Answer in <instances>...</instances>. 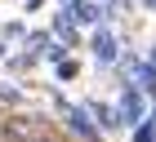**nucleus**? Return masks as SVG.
<instances>
[{
    "label": "nucleus",
    "instance_id": "nucleus-2",
    "mask_svg": "<svg viewBox=\"0 0 156 142\" xmlns=\"http://www.w3.org/2000/svg\"><path fill=\"white\" fill-rule=\"evenodd\" d=\"M40 138H49L45 116H13V120H5V142H40Z\"/></svg>",
    "mask_w": 156,
    "mask_h": 142
},
{
    "label": "nucleus",
    "instance_id": "nucleus-10",
    "mask_svg": "<svg viewBox=\"0 0 156 142\" xmlns=\"http://www.w3.org/2000/svg\"><path fill=\"white\" fill-rule=\"evenodd\" d=\"M134 142H156V124H152V120H147V124H138V129H134Z\"/></svg>",
    "mask_w": 156,
    "mask_h": 142
},
{
    "label": "nucleus",
    "instance_id": "nucleus-9",
    "mask_svg": "<svg viewBox=\"0 0 156 142\" xmlns=\"http://www.w3.org/2000/svg\"><path fill=\"white\" fill-rule=\"evenodd\" d=\"M0 102L18 106V102H23V89H13V84H0Z\"/></svg>",
    "mask_w": 156,
    "mask_h": 142
},
{
    "label": "nucleus",
    "instance_id": "nucleus-13",
    "mask_svg": "<svg viewBox=\"0 0 156 142\" xmlns=\"http://www.w3.org/2000/svg\"><path fill=\"white\" fill-rule=\"evenodd\" d=\"M23 5H27V13H36L40 5H45V0H23Z\"/></svg>",
    "mask_w": 156,
    "mask_h": 142
},
{
    "label": "nucleus",
    "instance_id": "nucleus-14",
    "mask_svg": "<svg viewBox=\"0 0 156 142\" xmlns=\"http://www.w3.org/2000/svg\"><path fill=\"white\" fill-rule=\"evenodd\" d=\"M147 62H152V67H156V45H152V49H147Z\"/></svg>",
    "mask_w": 156,
    "mask_h": 142
},
{
    "label": "nucleus",
    "instance_id": "nucleus-3",
    "mask_svg": "<svg viewBox=\"0 0 156 142\" xmlns=\"http://www.w3.org/2000/svg\"><path fill=\"white\" fill-rule=\"evenodd\" d=\"M89 53H94L98 67H116V62H120V40H116V31H112V27H98V31L89 36Z\"/></svg>",
    "mask_w": 156,
    "mask_h": 142
},
{
    "label": "nucleus",
    "instance_id": "nucleus-16",
    "mask_svg": "<svg viewBox=\"0 0 156 142\" xmlns=\"http://www.w3.org/2000/svg\"><path fill=\"white\" fill-rule=\"evenodd\" d=\"M143 9H156V0H143Z\"/></svg>",
    "mask_w": 156,
    "mask_h": 142
},
{
    "label": "nucleus",
    "instance_id": "nucleus-11",
    "mask_svg": "<svg viewBox=\"0 0 156 142\" xmlns=\"http://www.w3.org/2000/svg\"><path fill=\"white\" fill-rule=\"evenodd\" d=\"M23 36H27L23 22H9V27H5V40H23Z\"/></svg>",
    "mask_w": 156,
    "mask_h": 142
},
{
    "label": "nucleus",
    "instance_id": "nucleus-5",
    "mask_svg": "<svg viewBox=\"0 0 156 142\" xmlns=\"http://www.w3.org/2000/svg\"><path fill=\"white\" fill-rule=\"evenodd\" d=\"M67 13H72L80 27H94L107 18V5H98V0H76V5H67Z\"/></svg>",
    "mask_w": 156,
    "mask_h": 142
},
{
    "label": "nucleus",
    "instance_id": "nucleus-12",
    "mask_svg": "<svg viewBox=\"0 0 156 142\" xmlns=\"http://www.w3.org/2000/svg\"><path fill=\"white\" fill-rule=\"evenodd\" d=\"M76 71H80V67H76V62H72V58H67V62H62V67H58V76H62V80H72Z\"/></svg>",
    "mask_w": 156,
    "mask_h": 142
},
{
    "label": "nucleus",
    "instance_id": "nucleus-17",
    "mask_svg": "<svg viewBox=\"0 0 156 142\" xmlns=\"http://www.w3.org/2000/svg\"><path fill=\"white\" fill-rule=\"evenodd\" d=\"M152 124H156V98H152Z\"/></svg>",
    "mask_w": 156,
    "mask_h": 142
},
{
    "label": "nucleus",
    "instance_id": "nucleus-4",
    "mask_svg": "<svg viewBox=\"0 0 156 142\" xmlns=\"http://www.w3.org/2000/svg\"><path fill=\"white\" fill-rule=\"evenodd\" d=\"M62 120H67V133H76L80 142H103V129L94 124V116H89V106H72V102H67Z\"/></svg>",
    "mask_w": 156,
    "mask_h": 142
},
{
    "label": "nucleus",
    "instance_id": "nucleus-1",
    "mask_svg": "<svg viewBox=\"0 0 156 142\" xmlns=\"http://www.w3.org/2000/svg\"><path fill=\"white\" fill-rule=\"evenodd\" d=\"M116 120H120V129H138V124H147L152 120V102H147L143 89H134V84H125L120 89V102H116Z\"/></svg>",
    "mask_w": 156,
    "mask_h": 142
},
{
    "label": "nucleus",
    "instance_id": "nucleus-7",
    "mask_svg": "<svg viewBox=\"0 0 156 142\" xmlns=\"http://www.w3.org/2000/svg\"><path fill=\"white\" fill-rule=\"evenodd\" d=\"M89 106V116H94V124L103 133H112V129H120V120H116V106H107V102H85Z\"/></svg>",
    "mask_w": 156,
    "mask_h": 142
},
{
    "label": "nucleus",
    "instance_id": "nucleus-18",
    "mask_svg": "<svg viewBox=\"0 0 156 142\" xmlns=\"http://www.w3.org/2000/svg\"><path fill=\"white\" fill-rule=\"evenodd\" d=\"M0 142H5V120H0Z\"/></svg>",
    "mask_w": 156,
    "mask_h": 142
},
{
    "label": "nucleus",
    "instance_id": "nucleus-8",
    "mask_svg": "<svg viewBox=\"0 0 156 142\" xmlns=\"http://www.w3.org/2000/svg\"><path fill=\"white\" fill-rule=\"evenodd\" d=\"M45 58L62 67V62H67V45H62V40H49V45H45Z\"/></svg>",
    "mask_w": 156,
    "mask_h": 142
},
{
    "label": "nucleus",
    "instance_id": "nucleus-15",
    "mask_svg": "<svg viewBox=\"0 0 156 142\" xmlns=\"http://www.w3.org/2000/svg\"><path fill=\"white\" fill-rule=\"evenodd\" d=\"M0 58H9V45H5V40H0Z\"/></svg>",
    "mask_w": 156,
    "mask_h": 142
},
{
    "label": "nucleus",
    "instance_id": "nucleus-6",
    "mask_svg": "<svg viewBox=\"0 0 156 142\" xmlns=\"http://www.w3.org/2000/svg\"><path fill=\"white\" fill-rule=\"evenodd\" d=\"M54 40H62L67 49H76V45H80V31H76V18H72L67 9H62V13H54Z\"/></svg>",
    "mask_w": 156,
    "mask_h": 142
}]
</instances>
